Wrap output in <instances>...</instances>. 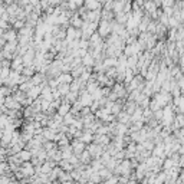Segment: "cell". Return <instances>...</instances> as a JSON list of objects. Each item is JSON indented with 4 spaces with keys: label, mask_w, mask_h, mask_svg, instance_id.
Returning <instances> with one entry per match:
<instances>
[{
    "label": "cell",
    "mask_w": 184,
    "mask_h": 184,
    "mask_svg": "<svg viewBox=\"0 0 184 184\" xmlns=\"http://www.w3.org/2000/svg\"><path fill=\"white\" fill-rule=\"evenodd\" d=\"M58 81L60 82V83H72L73 82V76H72V73H68V72H63V73H60L59 76H58Z\"/></svg>",
    "instance_id": "obj_1"
},
{
    "label": "cell",
    "mask_w": 184,
    "mask_h": 184,
    "mask_svg": "<svg viewBox=\"0 0 184 184\" xmlns=\"http://www.w3.org/2000/svg\"><path fill=\"white\" fill-rule=\"evenodd\" d=\"M59 167H62L65 171H72V170H75V165L69 161V160H60L59 161Z\"/></svg>",
    "instance_id": "obj_2"
},
{
    "label": "cell",
    "mask_w": 184,
    "mask_h": 184,
    "mask_svg": "<svg viewBox=\"0 0 184 184\" xmlns=\"http://www.w3.org/2000/svg\"><path fill=\"white\" fill-rule=\"evenodd\" d=\"M69 111H70V102L65 101L63 104H60L59 109H58V114H60V115H66V114H69Z\"/></svg>",
    "instance_id": "obj_3"
},
{
    "label": "cell",
    "mask_w": 184,
    "mask_h": 184,
    "mask_svg": "<svg viewBox=\"0 0 184 184\" xmlns=\"http://www.w3.org/2000/svg\"><path fill=\"white\" fill-rule=\"evenodd\" d=\"M91 158H92V155H91V152L88 151V150H85V151L81 154V157H79V160H81L83 164H89L91 162Z\"/></svg>",
    "instance_id": "obj_4"
},
{
    "label": "cell",
    "mask_w": 184,
    "mask_h": 184,
    "mask_svg": "<svg viewBox=\"0 0 184 184\" xmlns=\"http://www.w3.org/2000/svg\"><path fill=\"white\" fill-rule=\"evenodd\" d=\"M82 63H83V66H92L94 65V58H92L91 55H85L83 58H82Z\"/></svg>",
    "instance_id": "obj_5"
},
{
    "label": "cell",
    "mask_w": 184,
    "mask_h": 184,
    "mask_svg": "<svg viewBox=\"0 0 184 184\" xmlns=\"http://www.w3.org/2000/svg\"><path fill=\"white\" fill-rule=\"evenodd\" d=\"M109 30H111V26H109L107 22H102V25L99 26V32H101V35H102V36H107V33H108Z\"/></svg>",
    "instance_id": "obj_6"
},
{
    "label": "cell",
    "mask_w": 184,
    "mask_h": 184,
    "mask_svg": "<svg viewBox=\"0 0 184 184\" xmlns=\"http://www.w3.org/2000/svg\"><path fill=\"white\" fill-rule=\"evenodd\" d=\"M174 165H175V162H174L173 158H167V160H164V162H162V168H164V170H170V168H173Z\"/></svg>",
    "instance_id": "obj_7"
},
{
    "label": "cell",
    "mask_w": 184,
    "mask_h": 184,
    "mask_svg": "<svg viewBox=\"0 0 184 184\" xmlns=\"http://www.w3.org/2000/svg\"><path fill=\"white\" fill-rule=\"evenodd\" d=\"M63 121H65V124L72 125V124H73V121H75V119H73L72 114H66V115H65V119H63Z\"/></svg>",
    "instance_id": "obj_8"
},
{
    "label": "cell",
    "mask_w": 184,
    "mask_h": 184,
    "mask_svg": "<svg viewBox=\"0 0 184 184\" xmlns=\"http://www.w3.org/2000/svg\"><path fill=\"white\" fill-rule=\"evenodd\" d=\"M118 94H117V92H111V94H109V95H108V99H109V101H112V102H114V101H117V99H118Z\"/></svg>",
    "instance_id": "obj_9"
},
{
    "label": "cell",
    "mask_w": 184,
    "mask_h": 184,
    "mask_svg": "<svg viewBox=\"0 0 184 184\" xmlns=\"http://www.w3.org/2000/svg\"><path fill=\"white\" fill-rule=\"evenodd\" d=\"M162 118H164V111L162 109L155 111V119H162Z\"/></svg>",
    "instance_id": "obj_10"
},
{
    "label": "cell",
    "mask_w": 184,
    "mask_h": 184,
    "mask_svg": "<svg viewBox=\"0 0 184 184\" xmlns=\"http://www.w3.org/2000/svg\"><path fill=\"white\" fill-rule=\"evenodd\" d=\"M62 184H73L72 181H65V183H62Z\"/></svg>",
    "instance_id": "obj_11"
}]
</instances>
